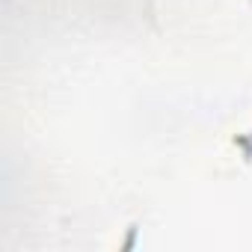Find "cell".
I'll list each match as a JSON object with an SVG mask.
<instances>
[{"label":"cell","instance_id":"7a4b0ae2","mask_svg":"<svg viewBox=\"0 0 252 252\" xmlns=\"http://www.w3.org/2000/svg\"><path fill=\"white\" fill-rule=\"evenodd\" d=\"M137 231H140L137 225H128V234H125V240L119 243V249H134L137 246Z\"/></svg>","mask_w":252,"mask_h":252},{"label":"cell","instance_id":"6da1fadb","mask_svg":"<svg viewBox=\"0 0 252 252\" xmlns=\"http://www.w3.org/2000/svg\"><path fill=\"white\" fill-rule=\"evenodd\" d=\"M228 143H231V149L237 152V158L249 166V163H252V131H234Z\"/></svg>","mask_w":252,"mask_h":252}]
</instances>
